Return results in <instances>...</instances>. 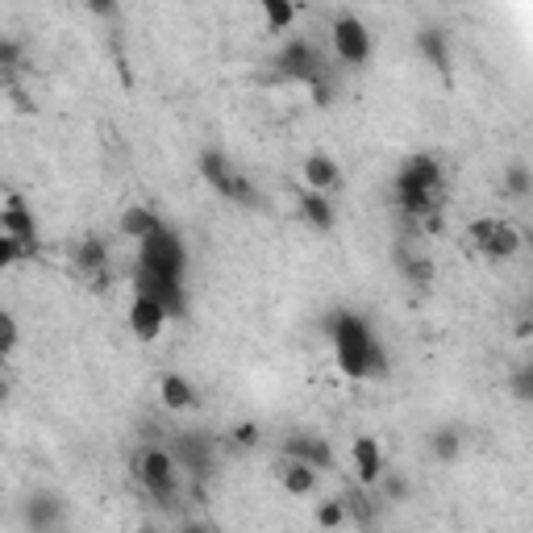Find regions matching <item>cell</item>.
Instances as JSON below:
<instances>
[{
	"mask_svg": "<svg viewBox=\"0 0 533 533\" xmlns=\"http://www.w3.org/2000/svg\"><path fill=\"white\" fill-rule=\"evenodd\" d=\"M296 205H300V217L309 221L317 234H329V230H334L338 213H334V200H329L325 192H313V188H304V192L296 196Z\"/></svg>",
	"mask_w": 533,
	"mask_h": 533,
	"instance_id": "15",
	"label": "cell"
},
{
	"mask_svg": "<svg viewBox=\"0 0 533 533\" xmlns=\"http://www.w3.org/2000/svg\"><path fill=\"white\" fill-rule=\"evenodd\" d=\"M263 17H267V30H271V34H284L288 25L296 21V5H288V0H267V5H263Z\"/></svg>",
	"mask_w": 533,
	"mask_h": 533,
	"instance_id": "25",
	"label": "cell"
},
{
	"mask_svg": "<svg viewBox=\"0 0 533 533\" xmlns=\"http://www.w3.org/2000/svg\"><path fill=\"white\" fill-rule=\"evenodd\" d=\"M379 484H384L388 500H404V496H409V484H404V479H396V475H379Z\"/></svg>",
	"mask_w": 533,
	"mask_h": 533,
	"instance_id": "32",
	"label": "cell"
},
{
	"mask_svg": "<svg viewBox=\"0 0 533 533\" xmlns=\"http://www.w3.org/2000/svg\"><path fill=\"white\" fill-rule=\"evenodd\" d=\"M184 533H209V529H205V525H188Z\"/></svg>",
	"mask_w": 533,
	"mask_h": 533,
	"instance_id": "34",
	"label": "cell"
},
{
	"mask_svg": "<svg viewBox=\"0 0 533 533\" xmlns=\"http://www.w3.org/2000/svg\"><path fill=\"white\" fill-rule=\"evenodd\" d=\"M167 454L175 459V467H180V475L188 471V475H209L213 471V442L205 438V434H180L171 446H167Z\"/></svg>",
	"mask_w": 533,
	"mask_h": 533,
	"instance_id": "11",
	"label": "cell"
},
{
	"mask_svg": "<svg viewBox=\"0 0 533 533\" xmlns=\"http://www.w3.org/2000/svg\"><path fill=\"white\" fill-rule=\"evenodd\" d=\"M304 180H309V188L313 192H334L338 184H342V171H338V163L329 159V155H309L304 159Z\"/></svg>",
	"mask_w": 533,
	"mask_h": 533,
	"instance_id": "19",
	"label": "cell"
},
{
	"mask_svg": "<svg viewBox=\"0 0 533 533\" xmlns=\"http://www.w3.org/2000/svg\"><path fill=\"white\" fill-rule=\"evenodd\" d=\"M146 533H159V529H146Z\"/></svg>",
	"mask_w": 533,
	"mask_h": 533,
	"instance_id": "35",
	"label": "cell"
},
{
	"mask_svg": "<svg viewBox=\"0 0 533 533\" xmlns=\"http://www.w3.org/2000/svg\"><path fill=\"white\" fill-rule=\"evenodd\" d=\"M396 200L409 217H429L442 205V163L434 155H413L396 171Z\"/></svg>",
	"mask_w": 533,
	"mask_h": 533,
	"instance_id": "2",
	"label": "cell"
},
{
	"mask_svg": "<svg viewBox=\"0 0 533 533\" xmlns=\"http://www.w3.org/2000/svg\"><path fill=\"white\" fill-rule=\"evenodd\" d=\"M513 392H517V400H529V396H533V371H529V367L513 379Z\"/></svg>",
	"mask_w": 533,
	"mask_h": 533,
	"instance_id": "33",
	"label": "cell"
},
{
	"mask_svg": "<svg viewBox=\"0 0 533 533\" xmlns=\"http://www.w3.org/2000/svg\"><path fill=\"white\" fill-rule=\"evenodd\" d=\"M75 267H80L84 275H105L109 267V250L100 238H84L80 246H75Z\"/></svg>",
	"mask_w": 533,
	"mask_h": 533,
	"instance_id": "22",
	"label": "cell"
},
{
	"mask_svg": "<svg viewBox=\"0 0 533 533\" xmlns=\"http://www.w3.org/2000/svg\"><path fill=\"white\" fill-rule=\"evenodd\" d=\"M0 363H5V359H0Z\"/></svg>",
	"mask_w": 533,
	"mask_h": 533,
	"instance_id": "36",
	"label": "cell"
},
{
	"mask_svg": "<svg viewBox=\"0 0 533 533\" xmlns=\"http://www.w3.org/2000/svg\"><path fill=\"white\" fill-rule=\"evenodd\" d=\"M329 342H334V359L342 375L350 379H384L388 375V354L379 346L375 329L350 309H338L329 317Z\"/></svg>",
	"mask_w": 533,
	"mask_h": 533,
	"instance_id": "1",
	"label": "cell"
},
{
	"mask_svg": "<svg viewBox=\"0 0 533 533\" xmlns=\"http://www.w3.org/2000/svg\"><path fill=\"white\" fill-rule=\"evenodd\" d=\"M134 475L142 479V488L155 496L159 504H175L180 500V467L163 446H146L134 454Z\"/></svg>",
	"mask_w": 533,
	"mask_h": 533,
	"instance_id": "4",
	"label": "cell"
},
{
	"mask_svg": "<svg viewBox=\"0 0 533 533\" xmlns=\"http://www.w3.org/2000/svg\"><path fill=\"white\" fill-rule=\"evenodd\" d=\"M0 67L5 71L21 67V42L17 38H0Z\"/></svg>",
	"mask_w": 533,
	"mask_h": 533,
	"instance_id": "30",
	"label": "cell"
},
{
	"mask_svg": "<svg viewBox=\"0 0 533 533\" xmlns=\"http://www.w3.org/2000/svg\"><path fill=\"white\" fill-rule=\"evenodd\" d=\"M429 450H434L438 463H454V459H459V450H463L459 429H438V434L429 438Z\"/></svg>",
	"mask_w": 533,
	"mask_h": 533,
	"instance_id": "24",
	"label": "cell"
},
{
	"mask_svg": "<svg viewBox=\"0 0 533 533\" xmlns=\"http://www.w3.org/2000/svg\"><path fill=\"white\" fill-rule=\"evenodd\" d=\"M21 255H25V246H17L9 234H0V271H5L9 263H17Z\"/></svg>",
	"mask_w": 533,
	"mask_h": 533,
	"instance_id": "31",
	"label": "cell"
},
{
	"mask_svg": "<svg viewBox=\"0 0 533 533\" xmlns=\"http://www.w3.org/2000/svg\"><path fill=\"white\" fill-rule=\"evenodd\" d=\"M471 246L479 250L484 259L500 263V259H513L517 250H521V230L513 221H500V217H479L471 221V230H467Z\"/></svg>",
	"mask_w": 533,
	"mask_h": 533,
	"instance_id": "6",
	"label": "cell"
},
{
	"mask_svg": "<svg viewBox=\"0 0 533 533\" xmlns=\"http://www.w3.org/2000/svg\"><path fill=\"white\" fill-rule=\"evenodd\" d=\"M159 230H163V217L150 213V209H142V205H134V209L121 213V234H125V238L146 242L150 234H159Z\"/></svg>",
	"mask_w": 533,
	"mask_h": 533,
	"instance_id": "20",
	"label": "cell"
},
{
	"mask_svg": "<svg viewBox=\"0 0 533 533\" xmlns=\"http://www.w3.org/2000/svg\"><path fill=\"white\" fill-rule=\"evenodd\" d=\"M134 296L155 300L167 317H184L188 313V292L180 279H163V275H150V271H134Z\"/></svg>",
	"mask_w": 533,
	"mask_h": 533,
	"instance_id": "9",
	"label": "cell"
},
{
	"mask_svg": "<svg viewBox=\"0 0 533 533\" xmlns=\"http://www.w3.org/2000/svg\"><path fill=\"white\" fill-rule=\"evenodd\" d=\"M350 463H354V479H359V488H375L379 475H384V450H379L375 438H354Z\"/></svg>",
	"mask_w": 533,
	"mask_h": 533,
	"instance_id": "12",
	"label": "cell"
},
{
	"mask_svg": "<svg viewBox=\"0 0 533 533\" xmlns=\"http://www.w3.org/2000/svg\"><path fill=\"white\" fill-rule=\"evenodd\" d=\"M138 271L150 275H163V279H180L184 284V271H188V250L180 242V234L163 225L159 234H150L146 242H138Z\"/></svg>",
	"mask_w": 533,
	"mask_h": 533,
	"instance_id": "3",
	"label": "cell"
},
{
	"mask_svg": "<svg viewBox=\"0 0 533 533\" xmlns=\"http://www.w3.org/2000/svg\"><path fill=\"white\" fill-rule=\"evenodd\" d=\"M230 442H234V446H242V450L259 446V425H255V421H242V425H234V429H230Z\"/></svg>",
	"mask_w": 533,
	"mask_h": 533,
	"instance_id": "29",
	"label": "cell"
},
{
	"mask_svg": "<svg viewBox=\"0 0 533 533\" xmlns=\"http://www.w3.org/2000/svg\"><path fill=\"white\" fill-rule=\"evenodd\" d=\"M275 71L284 75V80L313 84L317 75H325V63H321V55L313 50V42H304V38H288L284 46H279V55H275Z\"/></svg>",
	"mask_w": 533,
	"mask_h": 533,
	"instance_id": "7",
	"label": "cell"
},
{
	"mask_svg": "<svg viewBox=\"0 0 533 533\" xmlns=\"http://www.w3.org/2000/svg\"><path fill=\"white\" fill-rule=\"evenodd\" d=\"M284 459L304 463V467H313L321 475V471L334 467V450H329V442L321 434H313V429H296V434L284 438Z\"/></svg>",
	"mask_w": 533,
	"mask_h": 533,
	"instance_id": "10",
	"label": "cell"
},
{
	"mask_svg": "<svg viewBox=\"0 0 533 533\" xmlns=\"http://www.w3.org/2000/svg\"><path fill=\"white\" fill-rule=\"evenodd\" d=\"M167 313L159 309L155 300H146V296H134V304H130V329H134V338L138 342H155L163 329H167Z\"/></svg>",
	"mask_w": 533,
	"mask_h": 533,
	"instance_id": "13",
	"label": "cell"
},
{
	"mask_svg": "<svg viewBox=\"0 0 533 533\" xmlns=\"http://www.w3.org/2000/svg\"><path fill=\"white\" fill-rule=\"evenodd\" d=\"M342 521H346V504L342 500H325L321 509H317V525L321 529H338Z\"/></svg>",
	"mask_w": 533,
	"mask_h": 533,
	"instance_id": "27",
	"label": "cell"
},
{
	"mask_svg": "<svg viewBox=\"0 0 533 533\" xmlns=\"http://www.w3.org/2000/svg\"><path fill=\"white\" fill-rule=\"evenodd\" d=\"M417 46L429 67H438L442 75H450V46H446V34L442 30H421L417 34Z\"/></svg>",
	"mask_w": 533,
	"mask_h": 533,
	"instance_id": "21",
	"label": "cell"
},
{
	"mask_svg": "<svg viewBox=\"0 0 533 533\" xmlns=\"http://www.w3.org/2000/svg\"><path fill=\"white\" fill-rule=\"evenodd\" d=\"M0 234H9L17 246H30L34 242V234H38V225H34V217L25 213V205L13 196L5 209H0Z\"/></svg>",
	"mask_w": 533,
	"mask_h": 533,
	"instance_id": "16",
	"label": "cell"
},
{
	"mask_svg": "<svg viewBox=\"0 0 533 533\" xmlns=\"http://www.w3.org/2000/svg\"><path fill=\"white\" fill-rule=\"evenodd\" d=\"M334 55L346 67H367L371 63V34L354 13L334 17Z\"/></svg>",
	"mask_w": 533,
	"mask_h": 533,
	"instance_id": "8",
	"label": "cell"
},
{
	"mask_svg": "<svg viewBox=\"0 0 533 533\" xmlns=\"http://www.w3.org/2000/svg\"><path fill=\"white\" fill-rule=\"evenodd\" d=\"M196 167H200V175L209 180V188L217 192V196H225V200H234V205H246V209H255L259 205V192H255V184L246 180V175L221 155V150H205V155L196 159Z\"/></svg>",
	"mask_w": 533,
	"mask_h": 533,
	"instance_id": "5",
	"label": "cell"
},
{
	"mask_svg": "<svg viewBox=\"0 0 533 533\" xmlns=\"http://www.w3.org/2000/svg\"><path fill=\"white\" fill-rule=\"evenodd\" d=\"M275 475H279V484H284L288 496H309V492H317V471L304 467V463L279 459V463H275Z\"/></svg>",
	"mask_w": 533,
	"mask_h": 533,
	"instance_id": "18",
	"label": "cell"
},
{
	"mask_svg": "<svg viewBox=\"0 0 533 533\" xmlns=\"http://www.w3.org/2000/svg\"><path fill=\"white\" fill-rule=\"evenodd\" d=\"M504 184H509V192H513V196H529V192H533L529 167H525V163H513V167H509V180H504Z\"/></svg>",
	"mask_w": 533,
	"mask_h": 533,
	"instance_id": "28",
	"label": "cell"
},
{
	"mask_svg": "<svg viewBox=\"0 0 533 533\" xmlns=\"http://www.w3.org/2000/svg\"><path fill=\"white\" fill-rule=\"evenodd\" d=\"M63 521V500L55 492H34L30 500H25V525H30L34 533H50Z\"/></svg>",
	"mask_w": 533,
	"mask_h": 533,
	"instance_id": "14",
	"label": "cell"
},
{
	"mask_svg": "<svg viewBox=\"0 0 533 533\" xmlns=\"http://www.w3.org/2000/svg\"><path fill=\"white\" fill-rule=\"evenodd\" d=\"M17 321H13V313H5L0 309V359H9V354L17 350Z\"/></svg>",
	"mask_w": 533,
	"mask_h": 533,
	"instance_id": "26",
	"label": "cell"
},
{
	"mask_svg": "<svg viewBox=\"0 0 533 533\" xmlns=\"http://www.w3.org/2000/svg\"><path fill=\"white\" fill-rule=\"evenodd\" d=\"M396 263H400V275L404 279H413V284H434V263L429 259H421V255H409V250H400L396 255Z\"/></svg>",
	"mask_w": 533,
	"mask_h": 533,
	"instance_id": "23",
	"label": "cell"
},
{
	"mask_svg": "<svg viewBox=\"0 0 533 533\" xmlns=\"http://www.w3.org/2000/svg\"><path fill=\"white\" fill-rule=\"evenodd\" d=\"M159 396H163V404L171 413H188V409H196V388L188 384V379L180 375V371H167L163 379H159Z\"/></svg>",
	"mask_w": 533,
	"mask_h": 533,
	"instance_id": "17",
	"label": "cell"
}]
</instances>
